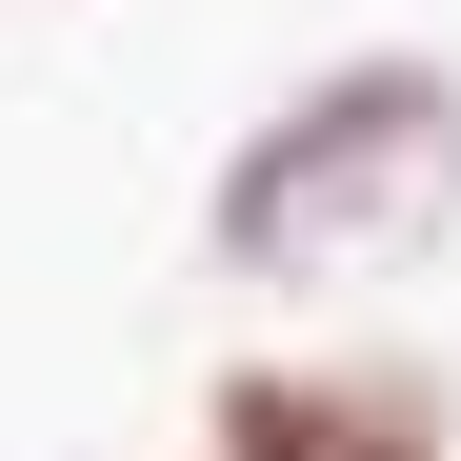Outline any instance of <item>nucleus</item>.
I'll use <instances>...</instances> for the list:
<instances>
[{"instance_id":"nucleus-2","label":"nucleus","mask_w":461,"mask_h":461,"mask_svg":"<svg viewBox=\"0 0 461 461\" xmlns=\"http://www.w3.org/2000/svg\"><path fill=\"white\" fill-rule=\"evenodd\" d=\"M201 461H461V402H441V361H221L201 381Z\"/></svg>"},{"instance_id":"nucleus-1","label":"nucleus","mask_w":461,"mask_h":461,"mask_svg":"<svg viewBox=\"0 0 461 461\" xmlns=\"http://www.w3.org/2000/svg\"><path fill=\"white\" fill-rule=\"evenodd\" d=\"M441 221H461V81L421 41H381V60H321L301 101H261L201 241L261 301H361V281L441 261Z\"/></svg>"}]
</instances>
